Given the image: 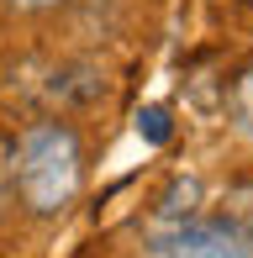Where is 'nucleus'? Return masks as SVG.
Wrapping results in <instances>:
<instances>
[{"instance_id":"f257e3e1","label":"nucleus","mask_w":253,"mask_h":258,"mask_svg":"<svg viewBox=\"0 0 253 258\" xmlns=\"http://www.w3.org/2000/svg\"><path fill=\"white\" fill-rule=\"evenodd\" d=\"M85 184V143L69 121H32L11 148V190L32 216H58Z\"/></svg>"},{"instance_id":"f03ea898","label":"nucleus","mask_w":253,"mask_h":258,"mask_svg":"<svg viewBox=\"0 0 253 258\" xmlns=\"http://www.w3.org/2000/svg\"><path fill=\"white\" fill-rule=\"evenodd\" d=\"M158 258H253V232L237 221H201L179 216L169 227H153Z\"/></svg>"},{"instance_id":"7ed1b4c3","label":"nucleus","mask_w":253,"mask_h":258,"mask_svg":"<svg viewBox=\"0 0 253 258\" xmlns=\"http://www.w3.org/2000/svg\"><path fill=\"white\" fill-rule=\"evenodd\" d=\"M232 111H237V126L253 137V69L237 79V95H232Z\"/></svg>"},{"instance_id":"20e7f679","label":"nucleus","mask_w":253,"mask_h":258,"mask_svg":"<svg viewBox=\"0 0 253 258\" xmlns=\"http://www.w3.org/2000/svg\"><path fill=\"white\" fill-rule=\"evenodd\" d=\"M137 132H143L148 143H164V137H169V111H164V105H148V111L137 116Z\"/></svg>"},{"instance_id":"39448f33","label":"nucleus","mask_w":253,"mask_h":258,"mask_svg":"<svg viewBox=\"0 0 253 258\" xmlns=\"http://www.w3.org/2000/svg\"><path fill=\"white\" fill-rule=\"evenodd\" d=\"M11 11H16V16H42V11H58L64 0H6Z\"/></svg>"}]
</instances>
